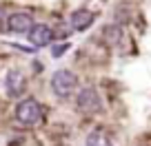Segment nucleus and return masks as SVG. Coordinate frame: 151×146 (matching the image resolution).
<instances>
[{"label":"nucleus","instance_id":"nucleus-1","mask_svg":"<svg viewBox=\"0 0 151 146\" xmlns=\"http://www.w3.org/2000/svg\"><path fill=\"white\" fill-rule=\"evenodd\" d=\"M40 118H42V106H40L38 100H33V98L22 100V102L16 106V120H18L20 124H24V126L38 124Z\"/></svg>","mask_w":151,"mask_h":146},{"label":"nucleus","instance_id":"nucleus-2","mask_svg":"<svg viewBox=\"0 0 151 146\" xmlns=\"http://www.w3.org/2000/svg\"><path fill=\"white\" fill-rule=\"evenodd\" d=\"M76 86H78V78H76L71 71L60 69V71H56V73H53V78H51V89H53V93H56L58 98H67L69 93H73Z\"/></svg>","mask_w":151,"mask_h":146},{"label":"nucleus","instance_id":"nucleus-3","mask_svg":"<svg viewBox=\"0 0 151 146\" xmlns=\"http://www.w3.org/2000/svg\"><path fill=\"white\" fill-rule=\"evenodd\" d=\"M76 104H78V111H82V113H98L100 111V95L96 93L93 86H85L78 93V98H76Z\"/></svg>","mask_w":151,"mask_h":146},{"label":"nucleus","instance_id":"nucleus-4","mask_svg":"<svg viewBox=\"0 0 151 146\" xmlns=\"http://www.w3.org/2000/svg\"><path fill=\"white\" fill-rule=\"evenodd\" d=\"M7 22H9L7 27H9L11 33H29L33 27H36L31 14H27V11H16V14H11Z\"/></svg>","mask_w":151,"mask_h":146},{"label":"nucleus","instance_id":"nucleus-5","mask_svg":"<svg viewBox=\"0 0 151 146\" xmlns=\"http://www.w3.org/2000/svg\"><path fill=\"white\" fill-rule=\"evenodd\" d=\"M53 40V31L47 27V24H36V27L29 31V42L33 47H47Z\"/></svg>","mask_w":151,"mask_h":146},{"label":"nucleus","instance_id":"nucleus-6","mask_svg":"<svg viewBox=\"0 0 151 146\" xmlns=\"http://www.w3.org/2000/svg\"><path fill=\"white\" fill-rule=\"evenodd\" d=\"M5 86H7V93L9 95H22L24 86H27L24 75L18 69H11L9 73H7V78H5Z\"/></svg>","mask_w":151,"mask_h":146},{"label":"nucleus","instance_id":"nucleus-7","mask_svg":"<svg viewBox=\"0 0 151 146\" xmlns=\"http://www.w3.org/2000/svg\"><path fill=\"white\" fill-rule=\"evenodd\" d=\"M91 22H93V14L89 9H76L71 14V27L76 31H85L87 27H91Z\"/></svg>","mask_w":151,"mask_h":146},{"label":"nucleus","instance_id":"nucleus-8","mask_svg":"<svg viewBox=\"0 0 151 146\" xmlns=\"http://www.w3.org/2000/svg\"><path fill=\"white\" fill-rule=\"evenodd\" d=\"M122 27H120V24H109V27H104L102 29V38H104V42L107 44H118L120 40H122Z\"/></svg>","mask_w":151,"mask_h":146},{"label":"nucleus","instance_id":"nucleus-9","mask_svg":"<svg viewBox=\"0 0 151 146\" xmlns=\"http://www.w3.org/2000/svg\"><path fill=\"white\" fill-rule=\"evenodd\" d=\"M87 146H111V140L107 137L104 131H93L87 137Z\"/></svg>","mask_w":151,"mask_h":146},{"label":"nucleus","instance_id":"nucleus-10","mask_svg":"<svg viewBox=\"0 0 151 146\" xmlns=\"http://www.w3.org/2000/svg\"><path fill=\"white\" fill-rule=\"evenodd\" d=\"M67 49H69V42H67V44H60V47H53V56H62Z\"/></svg>","mask_w":151,"mask_h":146},{"label":"nucleus","instance_id":"nucleus-11","mask_svg":"<svg viewBox=\"0 0 151 146\" xmlns=\"http://www.w3.org/2000/svg\"><path fill=\"white\" fill-rule=\"evenodd\" d=\"M0 18H2V7H0Z\"/></svg>","mask_w":151,"mask_h":146}]
</instances>
